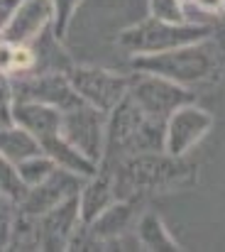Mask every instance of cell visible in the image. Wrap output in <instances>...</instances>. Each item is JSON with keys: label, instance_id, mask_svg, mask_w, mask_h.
Wrapping results in <instances>:
<instances>
[{"label": "cell", "instance_id": "cell-1", "mask_svg": "<svg viewBox=\"0 0 225 252\" xmlns=\"http://www.w3.org/2000/svg\"><path fill=\"white\" fill-rule=\"evenodd\" d=\"M115 198H150L196 184V164L169 152H140L123 157L113 167Z\"/></svg>", "mask_w": 225, "mask_h": 252}, {"label": "cell", "instance_id": "cell-2", "mask_svg": "<svg viewBox=\"0 0 225 252\" xmlns=\"http://www.w3.org/2000/svg\"><path fill=\"white\" fill-rule=\"evenodd\" d=\"M166 137V120L147 118L130 93L108 113L100 164L115 167L123 157L140 152H161Z\"/></svg>", "mask_w": 225, "mask_h": 252}, {"label": "cell", "instance_id": "cell-3", "mask_svg": "<svg viewBox=\"0 0 225 252\" xmlns=\"http://www.w3.org/2000/svg\"><path fill=\"white\" fill-rule=\"evenodd\" d=\"M132 69L140 74H154L169 79L186 88H198V86L216 84L221 79L223 62L216 44L208 37L157 54H137L132 57Z\"/></svg>", "mask_w": 225, "mask_h": 252}, {"label": "cell", "instance_id": "cell-4", "mask_svg": "<svg viewBox=\"0 0 225 252\" xmlns=\"http://www.w3.org/2000/svg\"><path fill=\"white\" fill-rule=\"evenodd\" d=\"M213 34L211 25L203 22H164L157 17H147L118 34V47L132 57L137 54H157L174 47H184L191 42L208 39Z\"/></svg>", "mask_w": 225, "mask_h": 252}, {"label": "cell", "instance_id": "cell-5", "mask_svg": "<svg viewBox=\"0 0 225 252\" xmlns=\"http://www.w3.org/2000/svg\"><path fill=\"white\" fill-rule=\"evenodd\" d=\"M64 74L76 93L103 113H110L128 95L130 84H132V76L115 74L108 69H96V66H81L74 62L66 66Z\"/></svg>", "mask_w": 225, "mask_h": 252}, {"label": "cell", "instance_id": "cell-6", "mask_svg": "<svg viewBox=\"0 0 225 252\" xmlns=\"http://www.w3.org/2000/svg\"><path fill=\"white\" fill-rule=\"evenodd\" d=\"M59 113H62V135L86 157H91L93 162H100L108 113L93 108L81 95L66 108H62Z\"/></svg>", "mask_w": 225, "mask_h": 252}, {"label": "cell", "instance_id": "cell-7", "mask_svg": "<svg viewBox=\"0 0 225 252\" xmlns=\"http://www.w3.org/2000/svg\"><path fill=\"white\" fill-rule=\"evenodd\" d=\"M130 98L140 105V110L154 118V120H166L176 108L193 103V91L186 86H179L169 79L154 76V74H132V84H130Z\"/></svg>", "mask_w": 225, "mask_h": 252}, {"label": "cell", "instance_id": "cell-8", "mask_svg": "<svg viewBox=\"0 0 225 252\" xmlns=\"http://www.w3.org/2000/svg\"><path fill=\"white\" fill-rule=\"evenodd\" d=\"M213 125V115L193 103H186L176 108L166 118V137H164V152L174 157H184Z\"/></svg>", "mask_w": 225, "mask_h": 252}, {"label": "cell", "instance_id": "cell-9", "mask_svg": "<svg viewBox=\"0 0 225 252\" xmlns=\"http://www.w3.org/2000/svg\"><path fill=\"white\" fill-rule=\"evenodd\" d=\"M83 184H86V176H78L74 171L57 167L44 181H39L37 186H30L27 196L17 203V208L39 218L54 206H59L62 201H66L69 196H76Z\"/></svg>", "mask_w": 225, "mask_h": 252}, {"label": "cell", "instance_id": "cell-10", "mask_svg": "<svg viewBox=\"0 0 225 252\" xmlns=\"http://www.w3.org/2000/svg\"><path fill=\"white\" fill-rule=\"evenodd\" d=\"M52 20H54L52 0H25L17 5V10L0 30V39L12 44H30L47 27H52Z\"/></svg>", "mask_w": 225, "mask_h": 252}, {"label": "cell", "instance_id": "cell-11", "mask_svg": "<svg viewBox=\"0 0 225 252\" xmlns=\"http://www.w3.org/2000/svg\"><path fill=\"white\" fill-rule=\"evenodd\" d=\"M81 225L78 216V193L69 196L44 216H39V250H69L76 228Z\"/></svg>", "mask_w": 225, "mask_h": 252}, {"label": "cell", "instance_id": "cell-12", "mask_svg": "<svg viewBox=\"0 0 225 252\" xmlns=\"http://www.w3.org/2000/svg\"><path fill=\"white\" fill-rule=\"evenodd\" d=\"M115 198V181H113V167L100 164L93 176L86 179V184L78 191V216L81 223L88 225L93 218H98Z\"/></svg>", "mask_w": 225, "mask_h": 252}, {"label": "cell", "instance_id": "cell-13", "mask_svg": "<svg viewBox=\"0 0 225 252\" xmlns=\"http://www.w3.org/2000/svg\"><path fill=\"white\" fill-rule=\"evenodd\" d=\"M12 123L25 127L39 142L47 135L62 132V113L54 105L39 100H12Z\"/></svg>", "mask_w": 225, "mask_h": 252}, {"label": "cell", "instance_id": "cell-14", "mask_svg": "<svg viewBox=\"0 0 225 252\" xmlns=\"http://www.w3.org/2000/svg\"><path fill=\"white\" fill-rule=\"evenodd\" d=\"M135 235H137V243L142 250H152V252H176L181 250L179 243L169 235L166 225L161 223V218L154 213V211H142L137 225H135Z\"/></svg>", "mask_w": 225, "mask_h": 252}, {"label": "cell", "instance_id": "cell-15", "mask_svg": "<svg viewBox=\"0 0 225 252\" xmlns=\"http://www.w3.org/2000/svg\"><path fill=\"white\" fill-rule=\"evenodd\" d=\"M39 152H42L39 142L25 127H20L15 123L0 127V155L7 157L10 162L17 164V162H22V159H27L32 155H39Z\"/></svg>", "mask_w": 225, "mask_h": 252}, {"label": "cell", "instance_id": "cell-16", "mask_svg": "<svg viewBox=\"0 0 225 252\" xmlns=\"http://www.w3.org/2000/svg\"><path fill=\"white\" fill-rule=\"evenodd\" d=\"M7 248H12V250H39V218L17 208Z\"/></svg>", "mask_w": 225, "mask_h": 252}, {"label": "cell", "instance_id": "cell-17", "mask_svg": "<svg viewBox=\"0 0 225 252\" xmlns=\"http://www.w3.org/2000/svg\"><path fill=\"white\" fill-rule=\"evenodd\" d=\"M15 167H17V174L22 176V181H25L27 186H37L39 181H44V179L57 169V164H54V159H49L44 152H39V155H32V157L17 162Z\"/></svg>", "mask_w": 225, "mask_h": 252}, {"label": "cell", "instance_id": "cell-18", "mask_svg": "<svg viewBox=\"0 0 225 252\" xmlns=\"http://www.w3.org/2000/svg\"><path fill=\"white\" fill-rule=\"evenodd\" d=\"M0 191L2 193H7L12 201H22L25 196H27V191H30V186L22 181V176L17 174V167H15V162H10L7 157H2L0 155Z\"/></svg>", "mask_w": 225, "mask_h": 252}, {"label": "cell", "instance_id": "cell-19", "mask_svg": "<svg viewBox=\"0 0 225 252\" xmlns=\"http://www.w3.org/2000/svg\"><path fill=\"white\" fill-rule=\"evenodd\" d=\"M81 5V0H52V7H54V20H52V32L64 42L66 37V30H69V22L74 17L76 7Z\"/></svg>", "mask_w": 225, "mask_h": 252}, {"label": "cell", "instance_id": "cell-20", "mask_svg": "<svg viewBox=\"0 0 225 252\" xmlns=\"http://www.w3.org/2000/svg\"><path fill=\"white\" fill-rule=\"evenodd\" d=\"M150 15L164 22H189L181 0H150Z\"/></svg>", "mask_w": 225, "mask_h": 252}, {"label": "cell", "instance_id": "cell-21", "mask_svg": "<svg viewBox=\"0 0 225 252\" xmlns=\"http://www.w3.org/2000/svg\"><path fill=\"white\" fill-rule=\"evenodd\" d=\"M17 216V201H12L7 193L0 191V248L5 250L10 243V233H12V223Z\"/></svg>", "mask_w": 225, "mask_h": 252}, {"label": "cell", "instance_id": "cell-22", "mask_svg": "<svg viewBox=\"0 0 225 252\" xmlns=\"http://www.w3.org/2000/svg\"><path fill=\"white\" fill-rule=\"evenodd\" d=\"M12 125V84L10 76L0 71V127Z\"/></svg>", "mask_w": 225, "mask_h": 252}, {"label": "cell", "instance_id": "cell-23", "mask_svg": "<svg viewBox=\"0 0 225 252\" xmlns=\"http://www.w3.org/2000/svg\"><path fill=\"white\" fill-rule=\"evenodd\" d=\"M186 5H193L196 10H201L206 15H223L225 12V0H189Z\"/></svg>", "mask_w": 225, "mask_h": 252}, {"label": "cell", "instance_id": "cell-24", "mask_svg": "<svg viewBox=\"0 0 225 252\" xmlns=\"http://www.w3.org/2000/svg\"><path fill=\"white\" fill-rule=\"evenodd\" d=\"M25 0H0V30L5 27V22L10 20V15L17 10V5Z\"/></svg>", "mask_w": 225, "mask_h": 252}, {"label": "cell", "instance_id": "cell-25", "mask_svg": "<svg viewBox=\"0 0 225 252\" xmlns=\"http://www.w3.org/2000/svg\"><path fill=\"white\" fill-rule=\"evenodd\" d=\"M181 2H184V5H186V2H189V0H181Z\"/></svg>", "mask_w": 225, "mask_h": 252}, {"label": "cell", "instance_id": "cell-26", "mask_svg": "<svg viewBox=\"0 0 225 252\" xmlns=\"http://www.w3.org/2000/svg\"><path fill=\"white\" fill-rule=\"evenodd\" d=\"M223 17H225V12H223Z\"/></svg>", "mask_w": 225, "mask_h": 252}]
</instances>
